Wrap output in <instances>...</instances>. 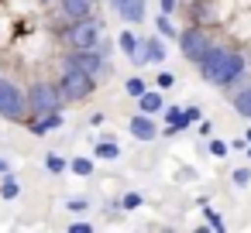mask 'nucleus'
Listing matches in <instances>:
<instances>
[{
  "label": "nucleus",
  "mask_w": 251,
  "mask_h": 233,
  "mask_svg": "<svg viewBox=\"0 0 251 233\" xmlns=\"http://www.w3.org/2000/svg\"><path fill=\"white\" fill-rule=\"evenodd\" d=\"M196 69H200L203 83H210V86H217V89H234V86L241 83L244 69H248V59H244V52H241L237 45H220V42H213V48L200 59Z\"/></svg>",
  "instance_id": "f257e3e1"
},
{
  "label": "nucleus",
  "mask_w": 251,
  "mask_h": 233,
  "mask_svg": "<svg viewBox=\"0 0 251 233\" xmlns=\"http://www.w3.org/2000/svg\"><path fill=\"white\" fill-rule=\"evenodd\" d=\"M66 103H69V100L62 96L59 79H55V83H52V79H38V83L28 86V110H31V117L55 113V110H62Z\"/></svg>",
  "instance_id": "f03ea898"
},
{
  "label": "nucleus",
  "mask_w": 251,
  "mask_h": 233,
  "mask_svg": "<svg viewBox=\"0 0 251 233\" xmlns=\"http://www.w3.org/2000/svg\"><path fill=\"white\" fill-rule=\"evenodd\" d=\"M0 117L11 120V124H25V120L31 117V110H28V93H25L14 79H7V76H0Z\"/></svg>",
  "instance_id": "7ed1b4c3"
},
{
  "label": "nucleus",
  "mask_w": 251,
  "mask_h": 233,
  "mask_svg": "<svg viewBox=\"0 0 251 233\" xmlns=\"http://www.w3.org/2000/svg\"><path fill=\"white\" fill-rule=\"evenodd\" d=\"M59 86H62V96L69 103H83L93 96V89L100 86L97 76H90L86 69H76V65H62V76H59Z\"/></svg>",
  "instance_id": "20e7f679"
},
{
  "label": "nucleus",
  "mask_w": 251,
  "mask_h": 233,
  "mask_svg": "<svg viewBox=\"0 0 251 233\" xmlns=\"http://www.w3.org/2000/svg\"><path fill=\"white\" fill-rule=\"evenodd\" d=\"M210 48H213V35H210L206 24H189V28L179 31V52H182L186 62L200 65V59H203Z\"/></svg>",
  "instance_id": "39448f33"
},
{
  "label": "nucleus",
  "mask_w": 251,
  "mask_h": 233,
  "mask_svg": "<svg viewBox=\"0 0 251 233\" xmlns=\"http://www.w3.org/2000/svg\"><path fill=\"white\" fill-rule=\"evenodd\" d=\"M62 65H76V69H86L90 76H97L100 83L110 79V59L97 48H66L62 55Z\"/></svg>",
  "instance_id": "423d86ee"
},
{
  "label": "nucleus",
  "mask_w": 251,
  "mask_h": 233,
  "mask_svg": "<svg viewBox=\"0 0 251 233\" xmlns=\"http://www.w3.org/2000/svg\"><path fill=\"white\" fill-rule=\"evenodd\" d=\"M100 38H103V31H100L97 14L79 18V21H69V28H66V45L69 48H97Z\"/></svg>",
  "instance_id": "0eeeda50"
},
{
  "label": "nucleus",
  "mask_w": 251,
  "mask_h": 233,
  "mask_svg": "<svg viewBox=\"0 0 251 233\" xmlns=\"http://www.w3.org/2000/svg\"><path fill=\"white\" fill-rule=\"evenodd\" d=\"M117 48L131 59V65L134 69H141V65H148V52H145V38H138L131 28H124L121 35H117Z\"/></svg>",
  "instance_id": "6e6552de"
},
{
  "label": "nucleus",
  "mask_w": 251,
  "mask_h": 233,
  "mask_svg": "<svg viewBox=\"0 0 251 233\" xmlns=\"http://www.w3.org/2000/svg\"><path fill=\"white\" fill-rule=\"evenodd\" d=\"M127 127H131V137H134V141H141V144H148V141H155V137L162 134V127L155 124V117H148V113H141V110L131 117V124H127Z\"/></svg>",
  "instance_id": "1a4fd4ad"
},
{
  "label": "nucleus",
  "mask_w": 251,
  "mask_h": 233,
  "mask_svg": "<svg viewBox=\"0 0 251 233\" xmlns=\"http://www.w3.org/2000/svg\"><path fill=\"white\" fill-rule=\"evenodd\" d=\"M62 110H55V113H45V117H28L25 120V127H28V134H35V137H45V134H52V130H59L62 127Z\"/></svg>",
  "instance_id": "9d476101"
},
{
  "label": "nucleus",
  "mask_w": 251,
  "mask_h": 233,
  "mask_svg": "<svg viewBox=\"0 0 251 233\" xmlns=\"http://www.w3.org/2000/svg\"><path fill=\"white\" fill-rule=\"evenodd\" d=\"M162 93H165V89H158V86H155V89H148V93H141V96L134 100V103H138V110H141V113H148V117H158V113L169 106Z\"/></svg>",
  "instance_id": "9b49d317"
},
{
  "label": "nucleus",
  "mask_w": 251,
  "mask_h": 233,
  "mask_svg": "<svg viewBox=\"0 0 251 233\" xmlns=\"http://www.w3.org/2000/svg\"><path fill=\"white\" fill-rule=\"evenodd\" d=\"M97 7V0H59V11L66 21H79V18H90Z\"/></svg>",
  "instance_id": "f8f14e48"
},
{
  "label": "nucleus",
  "mask_w": 251,
  "mask_h": 233,
  "mask_svg": "<svg viewBox=\"0 0 251 233\" xmlns=\"http://www.w3.org/2000/svg\"><path fill=\"white\" fill-rule=\"evenodd\" d=\"M230 106H234V113H237L241 120H251V86H241V89H234V96H230Z\"/></svg>",
  "instance_id": "ddd939ff"
},
{
  "label": "nucleus",
  "mask_w": 251,
  "mask_h": 233,
  "mask_svg": "<svg viewBox=\"0 0 251 233\" xmlns=\"http://www.w3.org/2000/svg\"><path fill=\"white\" fill-rule=\"evenodd\" d=\"M145 52H148V65H162L169 48H165V38L155 35V38H145Z\"/></svg>",
  "instance_id": "4468645a"
},
{
  "label": "nucleus",
  "mask_w": 251,
  "mask_h": 233,
  "mask_svg": "<svg viewBox=\"0 0 251 233\" xmlns=\"http://www.w3.org/2000/svg\"><path fill=\"white\" fill-rule=\"evenodd\" d=\"M210 7H213L210 0H196V4L189 7V21H193V24H206V28L217 24V18L210 14Z\"/></svg>",
  "instance_id": "2eb2a0df"
},
{
  "label": "nucleus",
  "mask_w": 251,
  "mask_h": 233,
  "mask_svg": "<svg viewBox=\"0 0 251 233\" xmlns=\"http://www.w3.org/2000/svg\"><path fill=\"white\" fill-rule=\"evenodd\" d=\"M145 14H148V4H145V0H127V7L121 11V21H127V24H141Z\"/></svg>",
  "instance_id": "dca6fc26"
},
{
  "label": "nucleus",
  "mask_w": 251,
  "mask_h": 233,
  "mask_svg": "<svg viewBox=\"0 0 251 233\" xmlns=\"http://www.w3.org/2000/svg\"><path fill=\"white\" fill-rule=\"evenodd\" d=\"M93 158H97V161H117V158H121V144L110 141V137H107V141H97Z\"/></svg>",
  "instance_id": "f3484780"
},
{
  "label": "nucleus",
  "mask_w": 251,
  "mask_h": 233,
  "mask_svg": "<svg viewBox=\"0 0 251 233\" xmlns=\"http://www.w3.org/2000/svg\"><path fill=\"white\" fill-rule=\"evenodd\" d=\"M21 195V182L7 171V175H0V199H7V202H14Z\"/></svg>",
  "instance_id": "a211bd4d"
},
{
  "label": "nucleus",
  "mask_w": 251,
  "mask_h": 233,
  "mask_svg": "<svg viewBox=\"0 0 251 233\" xmlns=\"http://www.w3.org/2000/svg\"><path fill=\"white\" fill-rule=\"evenodd\" d=\"M155 31H158L165 42H179V31H176V24H172V14H162V11H158V18H155Z\"/></svg>",
  "instance_id": "6ab92c4d"
},
{
  "label": "nucleus",
  "mask_w": 251,
  "mask_h": 233,
  "mask_svg": "<svg viewBox=\"0 0 251 233\" xmlns=\"http://www.w3.org/2000/svg\"><path fill=\"white\" fill-rule=\"evenodd\" d=\"M45 171H49V175H62V171H69V158L49 151V154H45Z\"/></svg>",
  "instance_id": "aec40b11"
},
{
  "label": "nucleus",
  "mask_w": 251,
  "mask_h": 233,
  "mask_svg": "<svg viewBox=\"0 0 251 233\" xmlns=\"http://www.w3.org/2000/svg\"><path fill=\"white\" fill-rule=\"evenodd\" d=\"M93 158H69V171L76 175V178H90L93 175Z\"/></svg>",
  "instance_id": "412c9836"
},
{
  "label": "nucleus",
  "mask_w": 251,
  "mask_h": 233,
  "mask_svg": "<svg viewBox=\"0 0 251 233\" xmlns=\"http://www.w3.org/2000/svg\"><path fill=\"white\" fill-rule=\"evenodd\" d=\"M124 89H127V96H131V100H138L141 93H148V83H145V76H127Z\"/></svg>",
  "instance_id": "4be33fe9"
},
{
  "label": "nucleus",
  "mask_w": 251,
  "mask_h": 233,
  "mask_svg": "<svg viewBox=\"0 0 251 233\" xmlns=\"http://www.w3.org/2000/svg\"><path fill=\"white\" fill-rule=\"evenodd\" d=\"M182 113H186V106L169 103V106L162 110V124H176V127H182Z\"/></svg>",
  "instance_id": "5701e85b"
},
{
  "label": "nucleus",
  "mask_w": 251,
  "mask_h": 233,
  "mask_svg": "<svg viewBox=\"0 0 251 233\" xmlns=\"http://www.w3.org/2000/svg\"><path fill=\"white\" fill-rule=\"evenodd\" d=\"M206 151H210L213 158H227V154H230L234 148H230L227 141H220V137H206Z\"/></svg>",
  "instance_id": "b1692460"
},
{
  "label": "nucleus",
  "mask_w": 251,
  "mask_h": 233,
  "mask_svg": "<svg viewBox=\"0 0 251 233\" xmlns=\"http://www.w3.org/2000/svg\"><path fill=\"white\" fill-rule=\"evenodd\" d=\"M203 219H206V226H210V230H224V216H220L210 202H203Z\"/></svg>",
  "instance_id": "393cba45"
},
{
  "label": "nucleus",
  "mask_w": 251,
  "mask_h": 233,
  "mask_svg": "<svg viewBox=\"0 0 251 233\" xmlns=\"http://www.w3.org/2000/svg\"><path fill=\"white\" fill-rule=\"evenodd\" d=\"M200 120H203V110H200L196 103H189V106H186V113H182V130H189V127H193V124H200Z\"/></svg>",
  "instance_id": "a878e982"
},
{
  "label": "nucleus",
  "mask_w": 251,
  "mask_h": 233,
  "mask_svg": "<svg viewBox=\"0 0 251 233\" xmlns=\"http://www.w3.org/2000/svg\"><path fill=\"white\" fill-rule=\"evenodd\" d=\"M141 202H145L141 192H124V195H121V209H124V212H134Z\"/></svg>",
  "instance_id": "bb28decb"
},
{
  "label": "nucleus",
  "mask_w": 251,
  "mask_h": 233,
  "mask_svg": "<svg viewBox=\"0 0 251 233\" xmlns=\"http://www.w3.org/2000/svg\"><path fill=\"white\" fill-rule=\"evenodd\" d=\"M230 182H234L237 189L251 185V168H234V171H230Z\"/></svg>",
  "instance_id": "cd10ccee"
},
{
  "label": "nucleus",
  "mask_w": 251,
  "mask_h": 233,
  "mask_svg": "<svg viewBox=\"0 0 251 233\" xmlns=\"http://www.w3.org/2000/svg\"><path fill=\"white\" fill-rule=\"evenodd\" d=\"M155 86H158V89H172V86H176V72L162 69V72L155 76Z\"/></svg>",
  "instance_id": "c85d7f7f"
},
{
  "label": "nucleus",
  "mask_w": 251,
  "mask_h": 233,
  "mask_svg": "<svg viewBox=\"0 0 251 233\" xmlns=\"http://www.w3.org/2000/svg\"><path fill=\"white\" fill-rule=\"evenodd\" d=\"M66 209H69V212H86V209H90V199H83V195H79V199H66Z\"/></svg>",
  "instance_id": "c756f323"
},
{
  "label": "nucleus",
  "mask_w": 251,
  "mask_h": 233,
  "mask_svg": "<svg viewBox=\"0 0 251 233\" xmlns=\"http://www.w3.org/2000/svg\"><path fill=\"white\" fill-rule=\"evenodd\" d=\"M90 230H93V226H90L86 219H76V223L69 226V233H90Z\"/></svg>",
  "instance_id": "7c9ffc66"
},
{
  "label": "nucleus",
  "mask_w": 251,
  "mask_h": 233,
  "mask_svg": "<svg viewBox=\"0 0 251 233\" xmlns=\"http://www.w3.org/2000/svg\"><path fill=\"white\" fill-rule=\"evenodd\" d=\"M196 127H200V137H213V124L210 120H200Z\"/></svg>",
  "instance_id": "2f4dec72"
},
{
  "label": "nucleus",
  "mask_w": 251,
  "mask_h": 233,
  "mask_svg": "<svg viewBox=\"0 0 251 233\" xmlns=\"http://www.w3.org/2000/svg\"><path fill=\"white\" fill-rule=\"evenodd\" d=\"M176 4H179V0H158V11H162V14H172Z\"/></svg>",
  "instance_id": "473e14b6"
},
{
  "label": "nucleus",
  "mask_w": 251,
  "mask_h": 233,
  "mask_svg": "<svg viewBox=\"0 0 251 233\" xmlns=\"http://www.w3.org/2000/svg\"><path fill=\"white\" fill-rule=\"evenodd\" d=\"M230 148H234V151H248V137H237V141H230Z\"/></svg>",
  "instance_id": "72a5a7b5"
},
{
  "label": "nucleus",
  "mask_w": 251,
  "mask_h": 233,
  "mask_svg": "<svg viewBox=\"0 0 251 233\" xmlns=\"http://www.w3.org/2000/svg\"><path fill=\"white\" fill-rule=\"evenodd\" d=\"M107 4H110V11H117V14H121V11L127 7V0H107Z\"/></svg>",
  "instance_id": "f704fd0d"
},
{
  "label": "nucleus",
  "mask_w": 251,
  "mask_h": 233,
  "mask_svg": "<svg viewBox=\"0 0 251 233\" xmlns=\"http://www.w3.org/2000/svg\"><path fill=\"white\" fill-rule=\"evenodd\" d=\"M7 171H11V165H7L4 158H0V175H7Z\"/></svg>",
  "instance_id": "c9c22d12"
},
{
  "label": "nucleus",
  "mask_w": 251,
  "mask_h": 233,
  "mask_svg": "<svg viewBox=\"0 0 251 233\" xmlns=\"http://www.w3.org/2000/svg\"><path fill=\"white\" fill-rule=\"evenodd\" d=\"M244 137H248V144H251V127H248V130H244Z\"/></svg>",
  "instance_id": "e433bc0d"
},
{
  "label": "nucleus",
  "mask_w": 251,
  "mask_h": 233,
  "mask_svg": "<svg viewBox=\"0 0 251 233\" xmlns=\"http://www.w3.org/2000/svg\"><path fill=\"white\" fill-rule=\"evenodd\" d=\"M244 154H248V158H251V144H248V151H244Z\"/></svg>",
  "instance_id": "4c0bfd02"
},
{
  "label": "nucleus",
  "mask_w": 251,
  "mask_h": 233,
  "mask_svg": "<svg viewBox=\"0 0 251 233\" xmlns=\"http://www.w3.org/2000/svg\"><path fill=\"white\" fill-rule=\"evenodd\" d=\"M38 4H52V0H38Z\"/></svg>",
  "instance_id": "58836bf2"
}]
</instances>
